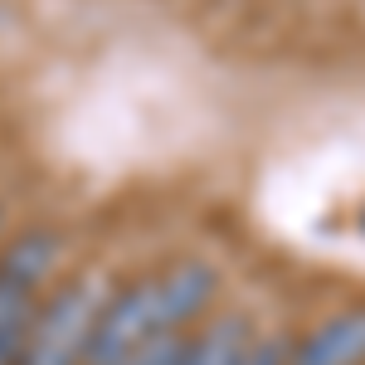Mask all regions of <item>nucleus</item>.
<instances>
[{
  "mask_svg": "<svg viewBox=\"0 0 365 365\" xmlns=\"http://www.w3.org/2000/svg\"><path fill=\"white\" fill-rule=\"evenodd\" d=\"M113 292L117 287L103 273H83V278L63 282L49 302L34 307L20 365H83L93 327H98V317H103Z\"/></svg>",
  "mask_w": 365,
  "mask_h": 365,
  "instance_id": "obj_1",
  "label": "nucleus"
},
{
  "mask_svg": "<svg viewBox=\"0 0 365 365\" xmlns=\"http://www.w3.org/2000/svg\"><path fill=\"white\" fill-rule=\"evenodd\" d=\"M156 331H170L161 322V302H156V282H132V287H117L108 297V307L93 327V341L83 351V365H122L137 346L156 336Z\"/></svg>",
  "mask_w": 365,
  "mask_h": 365,
  "instance_id": "obj_2",
  "label": "nucleus"
},
{
  "mask_svg": "<svg viewBox=\"0 0 365 365\" xmlns=\"http://www.w3.org/2000/svg\"><path fill=\"white\" fill-rule=\"evenodd\" d=\"M287 365H365V307L336 312L302 341H292Z\"/></svg>",
  "mask_w": 365,
  "mask_h": 365,
  "instance_id": "obj_3",
  "label": "nucleus"
},
{
  "mask_svg": "<svg viewBox=\"0 0 365 365\" xmlns=\"http://www.w3.org/2000/svg\"><path fill=\"white\" fill-rule=\"evenodd\" d=\"M156 302H161V322H166L170 331H185L190 322H195L200 312L210 307V297H215V268L210 263H200V258H185V263H170L166 273H156Z\"/></svg>",
  "mask_w": 365,
  "mask_h": 365,
  "instance_id": "obj_4",
  "label": "nucleus"
},
{
  "mask_svg": "<svg viewBox=\"0 0 365 365\" xmlns=\"http://www.w3.org/2000/svg\"><path fill=\"white\" fill-rule=\"evenodd\" d=\"M34 307H39V287H29L10 268H0V365H20Z\"/></svg>",
  "mask_w": 365,
  "mask_h": 365,
  "instance_id": "obj_5",
  "label": "nucleus"
},
{
  "mask_svg": "<svg viewBox=\"0 0 365 365\" xmlns=\"http://www.w3.org/2000/svg\"><path fill=\"white\" fill-rule=\"evenodd\" d=\"M249 341H253V327L244 317H220L210 331L185 341V351H180L175 365H239Z\"/></svg>",
  "mask_w": 365,
  "mask_h": 365,
  "instance_id": "obj_6",
  "label": "nucleus"
},
{
  "mask_svg": "<svg viewBox=\"0 0 365 365\" xmlns=\"http://www.w3.org/2000/svg\"><path fill=\"white\" fill-rule=\"evenodd\" d=\"M0 268H10V273L20 282H29V287H44L58 268V239L49 229H29V234H20L10 249L0 253Z\"/></svg>",
  "mask_w": 365,
  "mask_h": 365,
  "instance_id": "obj_7",
  "label": "nucleus"
},
{
  "mask_svg": "<svg viewBox=\"0 0 365 365\" xmlns=\"http://www.w3.org/2000/svg\"><path fill=\"white\" fill-rule=\"evenodd\" d=\"M185 341H190L185 331H156V336L146 341V346H137L122 365H175L180 351H185Z\"/></svg>",
  "mask_w": 365,
  "mask_h": 365,
  "instance_id": "obj_8",
  "label": "nucleus"
},
{
  "mask_svg": "<svg viewBox=\"0 0 365 365\" xmlns=\"http://www.w3.org/2000/svg\"><path fill=\"white\" fill-rule=\"evenodd\" d=\"M287 351H292V336H253L239 365H287Z\"/></svg>",
  "mask_w": 365,
  "mask_h": 365,
  "instance_id": "obj_9",
  "label": "nucleus"
}]
</instances>
